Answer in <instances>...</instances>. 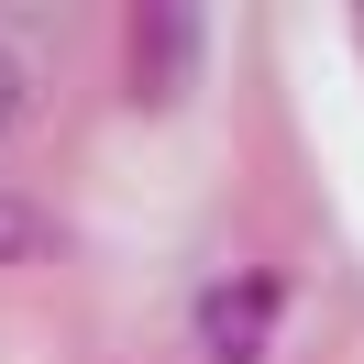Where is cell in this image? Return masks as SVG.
Wrapping results in <instances>:
<instances>
[{"mask_svg": "<svg viewBox=\"0 0 364 364\" xmlns=\"http://www.w3.org/2000/svg\"><path fill=\"white\" fill-rule=\"evenodd\" d=\"M276 320H287V276L243 265V276H221V287H199V353L210 364H265Z\"/></svg>", "mask_w": 364, "mask_h": 364, "instance_id": "cell-1", "label": "cell"}, {"mask_svg": "<svg viewBox=\"0 0 364 364\" xmlns=\"http://www.w3.org/2000/svg\"><path fill=\"white\" fill-rule=\"evenodd\" d=\"M133 89L144 100H177L188 89V77H199V45H210V23H199V11H144V23H133Z\"/></svg>", "mask_w": 364, "mask_h": 364, "instance_id": "cell-2", "label": "cell"}, {"mask_svg": "<svg viewBox=\"0 0 364 364\" xmlns=\"http://www.w3.org/2000/svg\"><path fill=\"white\" fill-rule=\"evenodd\" d=\"M23 254H55V221L33 199H0V265H23Z\"/></svg>", "mask_w": 364, "mask_h": 364, "instance_id": "cell-3", "label": "cell"}, {"mask_svg": "<svg viewBox=\"0 0 364 364\" xmlns=\"http://www.w3.org/2000/svg\"><path fill=\"white\" fill-rule=\"evenodd\" d=\"M11 111H23V55L0 45V133H11Z\"/></svg>", "mask_w": 364, "mask_h": 364, "instance_id": "cell-4", "label": "cell"}]
</instances>
